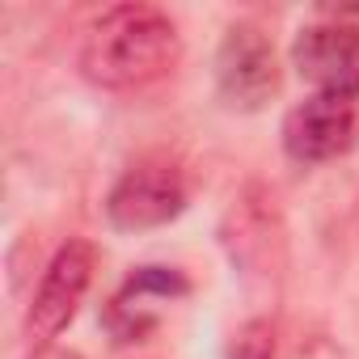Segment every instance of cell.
<instances>
[{
    "mask_svg": "<svg viewBox=\"0 0 359 359\" xmlns=\"http://www.w3.org/2000/svg\"><path fill=\"white\" fill-rule=\"evenodd\" d=\"M359 135V110L346 97L309 93L283 114V152L296 165H325L351 152Z\"/></svg>",
    "mask_w": 359,
    "mask_h": 359,
    "instance_id": "cell-7",
    "label": "cell"
},
{
    "mask_svg": "<svg viewBox=\"0 0 359 359\" xmlns=\"http://www.w3.org/2000/svg\"><path fill=\"white\" fill-rule=\"evenodd\" d=\"M26 359H81V355L68 351V346H39V351H30Z\"/></svg>",
    "mask_w": 359,
    "mask_h": 359,
    "instance_id": "cell-10",
    "label": "cell"
},
{
    "mask_svg": "<svg viewBox=\"0 0 359 359\" xmlns=\"http://www.w3.org/2000/svg\"><path fill=\"white\" fill-rule=\"evenodd\" d=\"M93 271H97V245L85 237H72L51 254V262H47V271L30 296L26 321H22L26 342L34 351L55 346V338L72 325V317L81 313L89 287H93Z\"/></svg>",
    "mask_w": 359,
    "mask_h": 359,
    "instance_id": "cell-4",
    "label": "cell"
},
{
    "mask_svg": "<svg viewBox=\"0 0 359 359\" xmlns=\"http://www.w3.org/2000/svg\"><path fill=\"white\" fill-rule=\"evenodd\" d=\"M191 292V279L182 271H173V266H140L110 300L106 309V325L114 334V342H135L144 330H152L148 317H140L144 300H177V296H187Z\"/></svg>",
    "mask_w": 359,
    "mask_h": 359,
    "instance_id": "cell-8",
    "label": "cell"
},
{
    "mask_svg": "<svg viewBox=\"0 0 359 359\" xmlns=\"http://www.w3.org/2000/svg\"><path fill=\"white\" fill-rule=\"evenodd\" d=\"M220 250L229 254L233 271L245 287L279 292L287 271V229L271 187L250 182L220 220Z\"/></svg>",
    "mask_w": 359,
    "mask_h": 359,
    "instance_id": "cell-2",
    "label": "cell"
},
{
    "mask_svg": "<svg viewBox=\"0 0 359 359\" xmlns=\"http://www.w3.org/2000/svg\"><path fill=\"white\" fill-rule=\"evenodd\" d=\"M292 68L313 85V93L359 102V26L342 18L300 26L292 39Z\"/></svg>",
    "mask_w": 359,
    "mask_h": 359,
    "instance_id": "cell-6",
    "label": "cell"
},
{
    "mask_svg": "<svg viewBox=\"0 0 359 359\" xmlns=\"http://www.w3.org/2000/svg\"><path fill=\"white\" fill-rule=\"evenodd\" d=\"M283 85L275 43L262 26L237 22L224 30L216 51V89L229 110H262Z\"/></svg>",
    "mask_w": 359,
    "mask_h": 359,
    "instance_id": "cell-5",
    "label": "cell"
},
{
    "mask_svg": "<svg viewBox=\"0 0 359 359\" xmlns=\"http://www.w3.org/2000/svg\"><path fill=\"white\" fill-rule=\"evenodd\" d=\"M182 60V34L177 22L156 5H127L106 9L89 22L81 39V76L106 93H135L165 81Z\"/></svg>",
    "mask_w": 359,
    "mask_h": 359,
    "instance_id": "cell-1",
    "label": "cell"
},
{
    "mask_svg": "<svg viewBox=\"0 0 359 359\" xmlns=\"http://www.w3.org/2000/svg\"><path fill=\"white\" fill-rule=\"evenodd\" d=\"M229 359H275V321L271 317H250L233 334Z\"/></svg>",
    "mask_w": 359,
    "mask_h": 359,
    "instance_id": "cell-9",
    "label": "cell"
},
{
    "mask_svg": "<svg viewBox=\"0 0 359 359\" xmlns=\"http://www.w3.org/2000/svg\"><path fill=\"white\" fill-rule=\"evenodd\" d=\"M191 203V173L169 152L131 161L106 195V220L118 233H148L177 220Z\"/></svg>",
    "mask_w": 359,
    "mask_h": 359,
    "instance_id": "cell-3",
    "label": "cell"
}]
</instances>
